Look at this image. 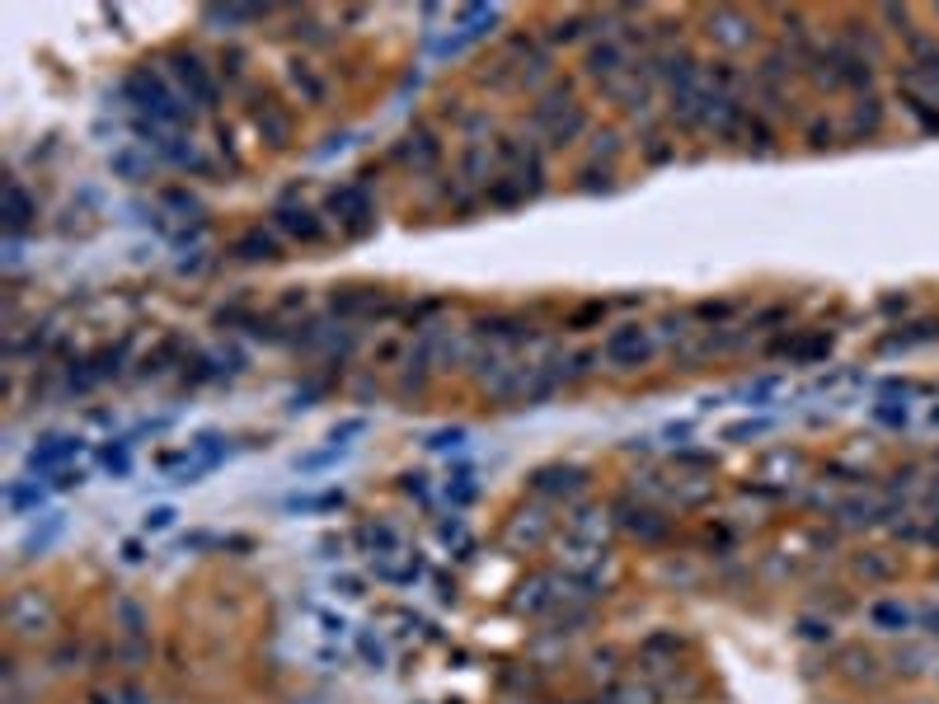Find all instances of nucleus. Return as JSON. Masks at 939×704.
I'll use <instances>...</instances> for the list:
<instances>
[{"label":"nucleus","instance_id":"43","mask_svg":"<svg viewBox=\"0 0 939 704\" xmlns=\"http://www.w3.org/2000/svg\"><path fill=\"white\" fill-rule=\"evenodd\" d=\"M916 625H921L930 639H939V606H935V611H925V615H916Z\"/></svg>","mask_w":939,"mask_h":704},{"label":"nucleus","instance_id":"34","mask_svg":"<svg viewBox=\"0 0 939 704\" xmlns=\"http://www.w3.org/2000/svg\"><path fill=\"white\" fill-rule=\"evenodd\" d=\"M362 432H367V418H343V423L329 432L324 442H334L339 451H348V446H353V437H362Z\"/></svg>","mask_w":939,"mask_h":704},{"label":"nucleus","instance_id":"25","mask_svg":"<svg viewBox=\"0 0 939 704\" xmlns=\"http://www.w3.org/2000/svg\"><path fill=\"white\" fill-rule=\"evenodd\" d=\"M5 503H10L15 517H24V512H33V507L43 503V484H38V479H33V484H10V489H5Z\"/></svg>","mask_w":939,"mask_h":704},{"label":"nucleus","instance_id":"36","mask_svg":"<svg viewBox=\"0 0 939 704\" xmlns=\"http://www.w3.org/2000/svg\"><path fill=\"white\" fill-rule=\"evenodd\" d=\"M329 587H334V597H343V601H362V597H367V582L348 578V573H343V578H334Z\"/></svg>","mask_w":939,"mask_h":704},{"label":"nucleus","instance_id":"35","mask_svg":"<svg viewBox=\"0 0 939 704\" xmlns=\"http://www.w3.org/2000/svg\"><path fill=\"white\" fill-rule=\"evenodd\" d=\"M475 493H479V484H475V475H470V470H461V475L447 479V498H451V503H470Z\"/></svg>","mask_w":939,"mask_h":704},{"label":"nucleus","instance_id":"3","mask_svg":"<svg viewBox=\"0 0 939 704\" xmlns=\"http://www.w3.org/2000/svg\"><path fill=\"white\" fill-rule=\"evenodd\" d=\"M653 352H658V338H653V329L639 320L630 324H616L611 334L601 338V362L616 371H634V367H648L653 362Z\"/></svg>","mask_w":939,"mask_h":704},{"label":"nucleus","instance_id":"22","mask_svg":"<svg viewBox=\"0 0 939 704\" xmlns=\"http://www.w3.org/2000/svg\"><path fill=\"white\" fill-rule=\"evenodd\" d=\"M362 545L371 550V559H381V554H395L404 545V536L390 526V521H371V526H362Z\"/></svg>","mask_w":939,"mask_h":704},{"label":"nucleus","instance_id":"26","mask_svg":"<svg viewBox=\"0 0 939 704\" xmlns=\"http://www.w3.org/2000/svg\"><path fill=\"white\" fill-rule=\"evenodd\" d=\"M841 517H846L850 526H874V521L883 517V503H874V498H850V503H841Z\"/></svg>","mask_w":939,"mask_h":704},{"label":"nucleus","instance_id":"16","mask_svg":"<svg viewBox=\"0 0 939 704\" xmlns=\"http://www.w3.org/2000/svg\"><path fill=\"white\" fill-rule=\"evenodd\" d=\"M869 625L883 629V634H907V629H916V611H911L907 601H874L869 606Z\"/></svg>","mask_w":939,"mask_h":704},{"label":"nucleus","instance_id":"5","mask_svg":"<svg viewBox=\"0 0 939 704\" xmlns=\"http://www.w3.org/2000/svg\"><path fill=\"white\" fill-rule=\"evenodd\" d=\"M170 71H174V80H179V94H184L188 104L216 108L221 90H216L212 71L202 66V57H193V52H174V57H170Z\"/></svg>","mask_w":939,"mask_h":704},{"label":"nucleus","instance_id":"1","mask_svg":"<svg viewBox=\"0 0 939 704\" xmlns=\"http://www.w3.org/2000/svg\"><path fill=\"white\" fill-rule=\"evenodd\" d=\"M123 94L141 108V113H146V123L170 127V132H179V127L188 123L184 94L170 90V85L160 80V71H151V66H137V71L123 80Z\"/></svg>","mask_w":939,"mask_h":704},{"label":"nucleus","instance_id":"14","mask_svg":"<svg viewBox=\"0 0 939 704\" xmlns=\"http://www.w3.org/2000/svg\"><path fill=\"white\" fill-rule=\"evenodd\" d=\"M0 216H5V235H10V240H19V235L38 221V202L24 193V184H19V179H10V184H5V212H0Z\"/></svg>","mask_w":939,"mask_h":704},{"label":"nucleus","instance_id":"24","mask_svg":"<svg viewBox=\"0 0 939 704\" xmlns=\"http://www.w3.org/2000/svg\"><path fill=\"white\" fill-rule=\"evenodd\" d=\"M404 141H409V146H404V160H409V165L418 160V169H432L437 160H442V146H437L432 132H409Z\"/></svg>","mask_w":939,"mask_h":704},{"label":"nucleus","instance_id":"33","mask_svg":"<svg viewBox=\"0 0 939 704\" xmlns=\"http://www.w3.org/2000/svg\"><path fill=\"white\" fill-rule=\"evenodd\" d=\"M174 521H179V512H174L170 503L146 507V517H141V531H146V536H160V531H170Z\"/></svg>","mask_w":939,"mask_h":704},{"label":"nucleus","instance_id":"10","mask_svg":"<svg viewBox=\"0 0 939 704\" xmlns=\"http://www.w3.org/2000/svg\"><path fill=\"white\" fill-rule=\"evenodd\" d=\"M371 568H376V578L390 582V587H414V582L423 578V559H418V550H409V545H400L395 554L371 559Z\"/></svg>","mask_w":939,"mask_h":704},{"label":"nucleus","instance_id":"32","mask_svg":"<svg viewBox=\"0 0 939 704\" xmlns=\"http://www.w3.org/2000/svg\"><path fill=\"white\" fill-rule=\"evenodd\" d=\"M263 10H254V5H231V10H221V5H212V10H202V19L207 24H245V19H259Z\"/></svg>","mask_w":939,"mask_h":704},{"label":"nucleus","instance_id":"28","mask_svg":"<svg viewBox=\"0 0 939 704\" xmlns=\"http://www.w3.org/2000/svg\"><path fill=\"white\" fill-rule=\"evenodd\" d=\"M292 85L296 90H306V104H324V80L315 76L306 62H292Z\"/></svg>","mask_w":939,"mask_h":704},{"label":"nucleus","instance_id":"21","mask_svg":"<svg viewBox=\"0 0 939 704\" xmlns=\"http://www.w3.org/2000/svg\"><path fill=\"white\" fill-rule=\"evenodd\" d=\"M254 123L268 132V141H273V146H287V137H292V118H287L273 99H263V104L254 108Z\"/></svg>","mask_w":939,"mask_h":704},{"label":"nucleus","instance_id":"6","mask_svg":"<svg viewBox=\"0 0 939 704\" xmlns=\"http://www.w3.org/2000/svg\"><path fill=\"white\" fill-rule=\"evenodd\" d=\"M456 19H461V29L447 33V43H437V57H456V52H465L470 43L489 38L493 24L503 19V10H489V5H465Z\"/></svg>","mask_w":939,"mask_h":704},{"label":"nucleus","instance_id":"38","mask_svg":"<svg viewBox=\"0 0 939 704\" xmlns=\"http://www.w3.org/2000/svg\"><path fill=\"white\" fill-rule=\"evenodd\" d=\"M766 428H770L766 418H756V423H733V428H724V437L728 442H742V437H761Z\"/></svg>","mask_w":939,"mask_h":704},{"label":"nucleus","instance_id":"41","mask_svg":"<svg viewBox=\"0 0 939 704\" xmlns=\"http://www.w3.org/2000/svg\"><path fill=\"white\" fill-rule=\"evenodd\" d=\"M94 704H146V700H141L137 690H118V695H99Z\"/></svg>","mask_w":939,"mask_h":704},{"label":"nucleus","instance_id":"15","mask_svg":"<svg viewBox=\"0 0 939 704\" xmlns=\"http://www.w3.org/2000/svg\"><path fill=\"white\" fill-rule=\"evenodd\" d=\"M278 230H287L301 245H320L324 240V221L310 207H278Z\"/></svg>","mask_w":939,"mask_h":704},{"label":"nucleus","instance_id":"20","mask_svg":"<svg viewBox=\"0 0 939 704\" xmlns=\"http://www.w3.org/2000/svg\"><path fill=\"white\" fill-rule=\"evenodd\" d=\"M235 259L273 263V259H282V254H278V240H273V235H263V230H245V235L235 240Z\"/></svg>","mask_w":939,"mask_h":704},{"label":"nucleus","instance_id":"30","mask_svg":"<svg viewBox=\"0 0 939 704\" xmlns=\"http://www.w3.org/2000/svg\"><path fill=\"white\" fill-rule=\"evenodd\" d=\"M540 531H545V517H540V512H517V521H512V540H517V545H522V540L536 545Z\"/></svg>","mask_w":939,"mask_h":704},{"label":"nucleus","instance_id":"18","mask_svg":"<svg viewBox=\"0 0 939 704\" xmlns=\"http://www.w3.org/2000/svg\"><path fill=\"white\" fill-rule=\"evenodd\" d=\"M559 582L550 578V573H540V578H531V582H522V597H517V611H526V615H540V611H550L559 601V592H555Z\"/></svg>","mask_w":939,"mask_h":704},{"label":"nucleus","instance_id":"23","mask_svg":"<svg viewBox=\"0 0 939 704\" xmlns=\"http://www.w3.org/2000/svg\"><path fill=\"white\" fill-rule=\"evenodd\" d=\"M376 306H381V296L371 287H348L334 296V315H348V320H353V315H371Z\"/></svg>","mask_w":939,"mask_h":704},{"label":"nucleus","instance_id":"37","mask_svg":"<svg viewBox=\"0 0 939 704\" xmlns=\"http://www.w3.org/2000/svg\"><path fill=\"white\" fill-rule=\"evenodd\" d=\"M465 437H470L465 428H442V432H432L428 437V446L432 451H451V446H465Z\"/></svg>","mask_w":939,"mask_h":704},{"label":"nucleus","instance_id":"9","mask_svg":"<svg viewBox=\"0 0 939 704\" xmlns=\"http://www.w3.org/2000/svg\"><path fill=\"white\" fill-rule=\"evenodd\" d=\"M10 629L15 634H43L47 625H52V601L38 597V592H19V597H10Z\"/></svg>","mask_w":939,"mask_h":704},{"label":"nucleus","instance_id":"29","mask_svg":"<svg viewBox=\"0 0 939 704\" xmlns=\"http://www.w3.org/2000/svg\"><path fill=\"white\" fill-rule=\"evenodd\" d=\"M357 653H362V658H367L376 672H381L385 662H390V653H385V639H381V634H371V629H357Z\"/></svg>","mask_w":939,"mask_h":704},{"label":"nucleus","instance_id":"42","mask_svg":"<svg viewBox=\"0 0 939 704\" xmlns=\"http://www.w3.org/2000/svg\"><path fill=\"white\" fill-rule=\"evenodd\" d=\"M113 169H123L127 179H132V184H137V179H141V165H137V160H132V155H113Z\"/></svg>","mask_w":939,"mask_h":704},{"label":"nucleus","instance_id":"7","mask_svg":"<svg viewBox=\"0 0 939 704\" xmlns=\"http://www.w3.org/2000/svg\"><path fill=\"white\" fill-rule=\"evenodd\" d=\"M587 76L601 80V85H616L620 76H630V47L620 43V38H601L587 52Z\"/></svg>","mask_w":939,"mask_h":704},{"label":"nucleus","instance_id":"44","mask_svg":"<svg viewBox=\"0 0 939 704\" xmlns=\"http://www.w3.org/2000/svg\"><path fill=\"white\" fill-rule=\"evenodd\" d=\"M860 573H874V578H888V573H893V564H883V559H860Z\"/></svg>","mask_w":939,"mask_h":704},{"label":"nucleus","instance_id":"12","mask_svg":"<svg viewBox=\"0 0 939 704\" xmlns=\"http://www.w3.org/2000/svg\"><path fill=\"white\" fill-rule=\"evenodd\" d=\"M80 451V437H71V432H52V437H43V442L29 451V470H38V475H47V470H66V460Z\"/></svg>","mask_w":939,"mask_h":704},{"label":"nucleus","instance_id":"8","mask_svg":"<svg viewBox=\"0 0 939 704\" xmlns=\"http://www.w3.org/2000/svg\"><path fill=\"white\" fill-rule=\"evenodd\" d=\"M616 512H620V526H625L630 536H639L644 545H658V540H667V531H672V521L662 517V512L639 507V503H630V498H620Z\"/></svg>","mask_w":939,"mask_h":704},{"label":"nucleus","instance_id":"39","mask_svg":"<svg viewBox=\"0 0 939 704\" xmlns=\"http://www.w3.org/2000/svg\"><path fill=\"white\" fill-rule=\"evenodd\" d=\"M677 648H681L677 634H648L644 639V653H677Z\"/></svg>","mask_w":939,"mask_h":704},{"label":"nucleus","instance_id":"31","mask_svg":"<svg viewBox=\"0 0 939 704\" xmlns=\"http://www.w3.org/2000/svg\"><path fill=\"white\" fill-rule=\"evenodd\" d=\"M785 352L794 357V362H813V357H827V352H832V338H827V334L799 338V343H794V348H785Z\"/></svg>","mask_w":939,"mask_h":704},{"label":"nucleus","instance_id":"2","mask_svg":"<svg viewBox=\"0 0 939 704\" xmlns=\"http://www.w3.org/2000/svg\"><path fill=\"white\" fill-rule=\"evenodd\" d=\"M531 123L550 137V146H569V141L587 127V113H583V104L573 99L569 85H555V90L531 108Z\"/></svg>","mask_w":939,"mask_h":704},{"label":"nucleus","instance_id":"27","mask_svg":"<svg viewBox=\"0 0 939 704\" xmlns=\"http://www.w3.org/2000/svg\"><path fill=\"white\" fill-rule=\"evenodd\" d=\"M62 526H66V521H62V512H52V517H47V521H43V526H38V531H33L29 540H24V554H43L47 545H52V540L62 536Z\"/></svg>","mask_w":939,"mask_h":704},{"label":"nucleus","instance_id":"4","mask_svg":"<svg viewBox=\"0 0 939 704\" xmlns=\"http://www.w3.org/2000/svg\"><path fill=\"white\" fill-rule=\"evenodd\" d=\"M329 212L339 216L343 235H353V240H362V235L376 230V202H371V193L362 184H339L334 188V193H329Z\"/></svg>","mask_w":939,"mask_h":704},{"label":"nucleus","instance_id":"11","mask_svg":"<svg viewBox=\"0 0 939 704\" xmlns=\"http://www.w3.org/2000/svg\"><path fill=\"white\" fill-rule=\"evenodd\" d=\"M705 33H709V38H714L719 47H752V43H756V24L742 15V10H714V15H709V29H705Z\"/></svg>","mask_w":939,"mask_h":704},{"label":"nucleus","instance_id":"19","mask_svg":"<svg viewBox=\"0 0 939 704\" xmlns=\"http://www.w3.org/2000/svg\"><path fill=\"white\" fill-rule=\"evenodd\" d=\"M606 90H611V99H616L625 113H648V80H639V71L620 76L616 85H606Z\"/></svg>","mask_w":939,"mask_h":704},{"label":"nucleus","instance_id":"40","mask_svg":"<svg viewBox=\"0 0 939 704\" xmlns=\"http://www.w3.org/2000/svg\"><path fill=\"white\" fill-rule=\"evenodd\" d=\"M80 484H85V470H57V484H52V489H80Z\"/></svg>","mask_w":939,"mask_h":704},{"label":"nucleus","instance_id":"45","mask_svg":"<svg viewBox=\"0 0 939 704\" xmlns=\"http://www.w3.org/2000/svg\"><path fill=\"white\" fill-rule=\"evenodd\" d=\"M803 639H832V625H817V620H803Z\"/></svg>","mask_w":939,"mask_h":704},{"label":"nucleus","instance_id":"17","mask_svg":"<svg viewBox=\"0 0 939 704\" xmlns=\"http://www.w3.org/2000/svg\"><path fill=\"white\" fill-rule=\"evenodd\" d=\"M301 620H306V629L315 634V639H329L334 648H339V643L348 639V629H353L339 611H329V606H306V611H301Z\"/></svg>","mask_w":939,"mask_h":704},{"label":"nucleus","instance_id":"13","mask_svg":"<svg viewBox=\"0 0 939 704\" xmlns=\"http://www.w3.org/2000/svg\"><path fill=\"white\" fill-rule=\"evenodd\" d=\"M583 484H587V475L578 465H540L536 475H531V489L545 493V498H569V493H578Z\"/></svg>","mask_w":939,"mask_h":704}]
</instances>
